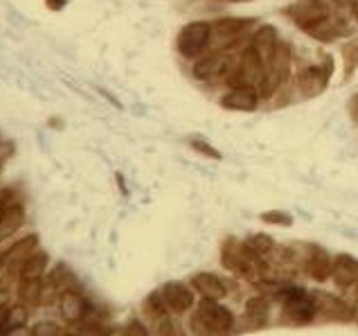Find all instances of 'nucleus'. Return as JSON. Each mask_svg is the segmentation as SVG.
Returning <instances> with one entry per match:
<instances>
[{"mask_svg": "<svg viewBox=\"0 0 358 336\" xmlns=\"http://www.w3.org/2000/svg\"><path fill=\"white\" fill-rule=\"evenodd\" d=\"M286 14L302 32L313 36L315 41H322V43L352 32L350 25L338 14L331 12L327 0H295L293 5L286 7Z\"/></svg>", "mask_w": 358, "mask_h": 336, "instance_id": "nucleus-1", "label": "nucleus"}, {"mask_svg": "<svg viewBox=\"0 0 358 336\" xmlns=\"http://www.w3.org/2000/svg\"><path fill=\"white\" fill-rule=\"evenodd\" d=\"M221 264L223 269H228L237 276L252 280V282H268L271 280V262L268 258H262L259 253H255L245 241H237L234 237H228L221 246Z\"/></svg>", "mask_w": 358, "mask_h": 336, "instance_id": "nucleus-2", "label": "nucleus"}, {"mask_svg": "<svg viewBox=\"0 0 358 336\" xmlns=\"http://www.w3.org/2000/svg\"><path fill=\"white\" fill-rule=\"evenodd\" d=\"M271 296L280 302L282 321L291 325H309L320 316L318 298L298 284H273Z\"/></svg>", "mask_w": 358, "mask_h": 336, "instance_id": "nucleus-3", "label": "nucleus"}, {"mask_svg": "<svg viewBox=\"0 0 358 336\" xmlns=\"http://www.w3.org/2000/svg\"><path fill=\"white\" fill-rule=\"evenodd\" d=\"M189 325L196 336H230L237 330V316L221 300H201L192 309Z\"/></svg>", "mask_w": 358, "mask_h": 336, "instance_id": "nucleus-4", "label": "nucleus"}, {"mask_svg": "<svg viewBox=\"0 0 358 336\" xmlns=\"http://www.w3.org/2000/svg\"><path fill=\"white\" fill-rule=\"evenodd\" d=\"M266 73H268V68H266L264 57L252 46H248L241 50L239 59L234 61V68L228 75V84H230V88L248 86V88L262 90L264 81H266Z\"/></svg>", "mask_w": 358, "mask_h": 336, "instance_id": "nucleus-5", "label": "nucleus"}, {"mask_svg": "<svg viewBox=\"0 0 358 336\" xmlns=\"http://www.w3.org/2000/svg\"><path fill=\"white\" fill-rule=\"evenodd\" d=\"M212 23L210 20H192L178 32L176 48L182 59H199L210 48Z\"/></svg>", "mask_w": 358, "mask_h": 336, "instance_id": "nucleus-6", "label": "nucleus"}, {"mask_svg": "<svg viewBox=\"0 0 358 336\" xmlns=\"http://www.w3.org/2000/svg\"><path fill=\"white\" fill-rule=\"evenodd\" d=\"M255 25L252 18H237V16H228V18H219L212 23V41L210 46L219 48V50H230L237 41L248 32Z\"/></svg>", "mask_w": 358, "mask_h": 336, "instance_id": "nucleus-7", "label": "nucleus"}, {"mask_svg": "<svg viewBox=\"0 0 358 336\" xmlns=\"http://www.w3.org/2000/svg\"><path fill=\"white\" fill-rule=\"evenodd\" d=\"M232 68H234V59L232 55H228V50H214V52L203 55L194 61L192 73L201 81H210L217 77H228Z\"/></svg>", "mask_w": 358, "mask_h": 336, "instance_id": "nucleus-8", "label": "nucleus"}, {"mask_svg": "<svg viewBox=\"0 0 358 336\" xmlns=\"http://www.w3.org/2000/svg\"><path fill=\"white\" fill-rule=\"evenodd\" d=\"M302 273L313 282H327L331 280L334 273V255L329 251H324L318 244H311L304 251V260H302Z\"/></svg>", "mask_w": 358, "mask_h": 336, "instance_id": "nucleus-9", "label": "nucleus"}, {"mask_svg": "<svg viewBox=\"0 0 358 336\" xmlns=\"http://www.w3.org/2000/svg\"><path fill=\"white\" fill-rule=\"evenodd\" d=\"M160 293H162V298H165L169 312L178 314V316L196 307V291H194V287L187 282H180V280L165 282L160 287Z\"/></svg>", "mask_w": 358, "mask_h": 336, "instance_id": "nucleus-10", "label": "nucleus"}, {"mask_svg": "<svg viewBox=\"0 0 358 336\" xmlns=\"http://www.w3.org/2000/svg\"><path fill=\"white\" fill-rule=\"evenodd\" d=\"M331 282L336 284V289L352 293L358 289V258L350 255V253H338L334 255V273Z\"/></svg>", "mask_w": 358, "mask_h": 336, "instance_id": "nucleus-11", "label": "nucleus"}, {"mask_svg": "<svg viewBox=\"0 0 358 336\" xmlns=\"http://www.w3.org/2000/svg\"><path fill=\"white\" fill-rule=\"evenodd\" d=\"M189 284L203 300H223V298H228V293H230V284L221 276H217V273H210V271L194 273L189 278Z\"/></svg>", "mask_w": 358, "mask_h": 336, "instance_id": "nucleus-12", "label": "nucleus"}, {"mask_svg": "<svg viewBox=\"0 0 358 336\" xmlns=\"http://www.w3.org/2000/svg\"><path fill=\"white\" fill-rule=\"evenodd\" d=\"M36 246H38L36 235H27L23 239H18L3 253V255H0V267H5L12 276H18L20 267L36 253Z\"/></svg>", "mask_w": 358, "mask_h": 336, "instance_id": "nucleus-13", "label": "nucleus"}, {"mask_svg": "<svg viewBox=\"0 0 358 336\" xmlns=\"http://www.w3.org/2000/svg\"><path fill=\"white\" fill-rule=\"evenodd\" d=\"M318 298V312L320 316L327 321H336V323H352L356 318L358 309L341 296H334V293H315Z\"/></svg>", "mask_w": 358, "mask_h": 336, "instance_id": "nucleus-14", "label": "nucleus"}, {"mask_svg": "<svg viewBox=\"0 0 358 336\" xmlns=\"http://www.w3.org/2000/svg\"><path fill=\"white\" fill-rule=\"evenodd\" d=\"M329 77H331V66H309L298 73V90H302L304 97H318L322 90L329 84Z\"/></svg>", "mask_w": 358, "mask_h": 336, "instance_id": "nucleus-15", "label": "nucleus"}, {"mask_svg": "<svg viewBox=\"0 0 358 336\" xmlns=\"http://www.w3.org/2000/svg\"><path fill=\"white\" fill-rule=\"evenodd\" d=\"M59 312H61V318H64L66 323L77 325V323H84L88 318L90 304L77 289H68L59 296Z\"/></svg>", "mask_w": 358, "mask_h": 336, "instance_id": "nucleus-16", "label": "nucleus"}, {"mask_svg": "<svg viewBox=\"0 0 358 336\" xmlns=\"http://www.w3.org/2000/svg\"><path fill=\"white\" fill-rule=\"evenodd\" d=\"M259 90L248 86H234L221 97V106L228 111H239V113H250L259 106Z\"/></svg>", "mask_w": 358, "mask_h": 336, "instance_id": "nucleus-17", "label": "nucleus"}, {"mask_svg": "<svg viewBox=\"0 0 358 336\" xmlns=\"http://www.w3.org/2000/svg\"><path fill=\"white\" fill-rule=\"evenodd\" d=\"M257 52L264 57V61L268 64L271 57L275 55V50H278L280 46V41H278V29L271 27V25H262L255 29V34H252V43H250Z\"/></svg>", "mask_w": 358, "mask_h": 336, "instance_id": "nucleus-18", "label": "nucleus"}, {"mask_svg": "<svg viewBox=\"0 0 358 336\" xmlns=\"http://www.w3.org/2000/svg\"><path fill=\"white\" fill-rule=\"evenodd\" d=\"M243 314L252 325H264L271 316V296H266V293L250 296L243 304Z\"/></svg>", "mask_w": 358, "mask_h": 336, "instance_id": "nucleus-19", "label": "nucleus"}, {"mask_svg": "<svg viewBox=\"0 0 358 336\" xmlns=\"http://www.w3.org/2000/svg\"><path fill=\"white\" fill-rule=\"evenodd\" d=\"M25 223V208L20 206V203L9 199L7 208H5V215H3V221H0V239H7L9 235H14V232Z\"/></svg>", "mask_w": 358, "mask_h": 336, "instance_id": "nucleus-20", "label": "nucleus"}, {"mask_svg": "<svg viewBox=\"0 0 358 336\" xmlns=\"http://www.w3.org/2000/svg\"><path fill=\"white\" fill-rule=\"evenodd\" d=\"M29 318L27 304H9L5 309V314L0 316V336H7L9 332H14L18 328H25Z\"/></svg>", "mask_w": 358, "mask_h": 336, "instance_id": "nucleus-21", "label": "nucleus"}, {"mask_svg": "<svg viewBox=\"0 0 358 336\" xmlns=\"http://www.w3.org/2000/svg\"><path fill=\"white\" fill-rule=\"evenodd\" d=\"M142 314H145V318L151 321V323H158V321H165L171 316V312L167 307L165 298H162L160 289L149 293V296L145 298V302H142Z\"/></svg>", "mask_w": 358, "mask_h": 336, "instance_id": "nucleus-22", "label": "nucleus"}, {"mask_svg": "<svg viewBox=\"0 0 358 336\" xmlns=\"http://www.w3.org/2000/svg\"><path fill=\"white\" fill-rule=\"evenodd\" d=\"M48 255L43 251H36L32 258H29L23 267H20L18 271V280H38V278H43V273L48 269Z\"/></svg>", "mask_w": 358, "mask_h": 336, "instance_id": "nucleus-23", "label": "nucleus"}, {"mask_svg": "<svg viewBox=\"0 0 358 336\" xmlns=\"http://www.w3.org/2000/svg\"><path fill=\"white\" fill-rule=\"evenodd\" d=\"M18 298L23 304H29V307L43 302V278L18 280Z\"/></svg>", "mask_w": 358, "mask_h": 336, "instance_id": "nucleus-24", "label": "nucleus"}, {"mask_svg": "<svg viewBox=\"0 0 358 336\" xmlns=\"http://www.w3.org/2000/svg\"><path fill=\"white\" fill-rule=\"evenodd\" d=\"M358 70V36L343 46V81H350Z\"/></svg>", "mask_w": 358, "mask_h": 336, "instance_id": "nucleus-25", "label": "nucleus"}, {"mask_svg": "<svg viewBox=\"0 0 358 336\" xmlns=\"http://www.w3.org/2000/svg\"><path fill=\"white\" fill-rule=\"evenodd\" d=\"M243 241L248 244L255 253H259L262 258H273L275 248H278L275 239L271 235H266V232H252V235H248Z\"/></svg>", "mask_w": 358, "mask_h": 336, "instance_id": "nucleus-26", "label": "nucleus"}, {"mask_svg": "<svg viewBox=\"0 0 358 336\" xmlns=\"http://www.w3.org/2000/svg\"><path fill=\"white\" fill-rule=\"evenodd\" d=\"M189 147L196 151V154H201L203 158H210V160H221V151L217 147H212L210 142L206 138L201 136H194L189 138Z\"/></svg>", "mask_w": 358, "mask_h": 336, "instance_id": "nucleus-27", "label": "nucleus"}, {"mask_svg": "<svg viewBox=\"0 0 358 336\" xmlns=\"http://www.w3.org/2000/svg\"><path fill=\"white\" fill-rule=\"evenodd\" d=\"M259 219L264 223H271V226H282V228L293 226V217L284 210H266L259 215Z\"/></svg>", "mask_w": 358, "mask_h": 336, "instance_id": "nucleus-28", "label": "nucleus"}, {"mask_svg": "<svg viewBox=\"0 0 358 336\" xmlns=\"http://www.w3.org/2000/svg\"><path fill=\"white\" fill-rule=\"evenodd\" d=\"M153 328H156V336H185V332H182L180 325L173 321L171 316L165 318V321H158L153 323Z\"/></svg>", "mask_w": 358, "mask_h": 336, "instance_id": "nucleus-29", "label": "nucleus"}, {"mask_svg": "<svg viewBox=\"0 0 358 336\" xmlns=\"http://www.w3.org/2000/svg\"><path fill=\"white\" fill-rule=\"evenodd\" d=\"M122 336H151V332L142 321H129L122 330Z\"/></svg>", "mask_w": 358, "mask_h": 336, "instance_id": "nucleus-30", "label": "nucleus"}, {"mask_svg": "<svg viewBox=\"0 0 358 336\" xmlns=\"http://www.w3.org/2000/svg\"><path fill=\"white\" fill-rule=\"evenodd\" d=\"M32 334H34V336H61L59 328H57L55 323H50V321H43V323L34 325Z\"/></svg>", "mask_w": 358, "mask_h": 336, "instance_id": "nucleus-31", "label": "nucleus"}, {"mask_svg": "<svg viewBox=\"0 0 358 336\" xmlns=\"http://www.w3.org/2000/svg\"><path fill=\"white\" fill-rule=\"evenodd\" d=\"M347 111H350V118L354 125H358V93L350 99V104H347Z\"/></svg>", "mask_w": 358, "mask_h": 336, "instance_id": "nucleus-32", "label": "nucleus"}, {"mask_svg": "<svg viewBox=\"0 0 358 336\" xmlns=\"http://www.w3.org/2000/svg\"><path fill=\"white\" fill-rule=\"evenodd\" d=\"M9 195H12V192H9V190H5L3 195H0V221H3L5 208H7V203H9Z\"/></svg>", "mask_w": 358, "mask_h": 336, "instance_id": "nucleus-33", "label": "nucleus"}, {"mask_svg": "<svg viewBox=\"0 0 358 336\" xmlns=\"http://www.w3.org/2000/svg\"><path fill=\"white\" fill-rule=\"evenodd\" d=\"M7 336H34V334H32V330H27V328H18L14 332H9Z\"/></svg>", "mask_w": 358, "mask_h": 336, "instance_id": "nucleus-34", "label": "nucleus"}, {"mask_svg": "<svg viewBox=\"0 0 358 336\" xmlns=\"http://www.w3.org/2000/svg\"><path fill=\"white\" fill-rule=\"evenodd\" d=\"M66 5V0H48V7L50 9H61Z\"/></svg>", "mask_w": 358, "mask_h": 336, "instance_id": "nucleus-35", "label": "nucleus"}, {"mask_svg": "<svg viewBox=\"0 0 358 336\" xmlns=\"http://www.w3.org/2000/svg\"><path fill=\"white\" fill-rule=\"evenodd\" d=\"M350 14H352V18L358 23V0H356V3H352V5H350Z\"/></svg>", "mask_w": 358, "mask_h": 336, "instance_id": "nucleus-36", "label": "nucleus"}, {"mask_svg": "<svg viewBox=\"0 0 358 336\" xmlns=\"http://www.w3.org/2000/svg\"><path fill=\"white\" fill-rule=\"evenodd\" d=\"M334 3H341V5H352V3H356V0H334Z\"/></svg>", "mask_w": 358, "mask_h": 336, "instance_id": "nucleus-37", "label": "nucleus"}, {"mask_svg": "<svg viewBox=\"0 0 358 336\" xmlns=\"http://www.w3.org/2000/svg\"><path fill=\"white\" fill-rule=\"evenodd\" d=\"M221 3H250V0H221Z\"/></svg>", "mask_w": 358, "mask_h": 336, "instance_id": "nucleus-38", "label": "nucleus"}, {"mask_svg": "<svg viewBox=\"0 0 358 336\" xmlns=\"http://www.w3.org/2000/svg\"><path fill=\"white\" fill-rule=\"evenodd\" d=\"M356 298H358V289H356Z\"/></svg>", "mask_w": 358, "mask_h": 336, "instance_id": "nucleus-39", "label": "nucleus"}]
</instances>
